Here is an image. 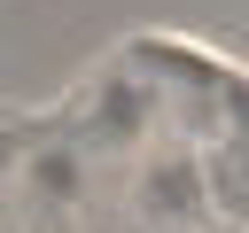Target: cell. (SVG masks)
Wrapping results in <instances>:
<instances>
[{"label":"cell","instance_id":"obj_2","mask_svg":"<svg viewBox=\"0 0 249 233\" xmlns=\"http://www.w3.org/2000/svg\"><path fill=\"white\" fill-rule=\"evenodd\" d=\"M31 148H39V140L23 132V116H8V109H0V186L23 171V155H31Z\"/></svg>","mask_w":249,"mask_h":233},{"label":"cell","instance_id":"obj_1","mask_svg":"<svg viewBox=\"0 0 249 233\" xmlns=\"http://www.w3.org/2000/svg\"><path fill=\"white\" fill-rule=\"evenodd\" d=\"M140 210H148L156 225H187V217L202 210V171H195V155H148V163H140Z\"/></svg>","mask_w":249,"mask_h":233}]
</instances>
